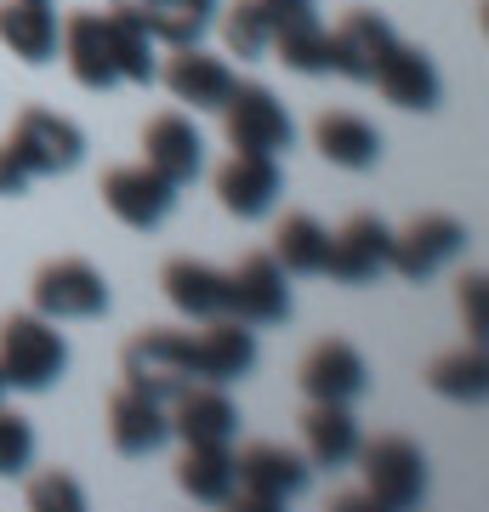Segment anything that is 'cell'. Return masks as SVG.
Instances as JSON below:
<instances>
[{
    "instance_id": "cell-1",
    "label": "cell",
    "mask_w": 489,
    "mask_h": 512,
    "mask_svg": "<svg viewBox=\"0 0 489 512\" xmlns=\"http://www.w3.org/2000/svg\"><path fill=\"white\" fill-rule=\"evenodd\" d=\"M256 365V336L239 319H205V330H143L126 342V387H143L154 399H171L188 382H239Z\"/></svg>"
},
{
    "instance_id": "cell-2",
    "label": "cell",
    "mask_w": 489,
    "mask_h": 512,
    "mask_svg": "<svg viewBox=\"0 0 489 512\" xmlns=\"http://www.w3.org/2000/svg\"><path fill=\"white\" fill-rule=\"evenodd\" d=\"M69 348L46 313H6L0 319V382L18 393H46L63 376Z\"/></svg>"
},
{
    "instance_id": "cell-3",
    "label": "cell",
    "mask_w": 489,
    "mask_h": 512,
    "mask_svg": "<svg viewBox=\"0 0 489 512\" xmlns=\"http://www.w3.org/2000/svg\"><path fill=\"white\" fill-rule=\"evenodd\" d=\"M364 461V495L387 512H404L416 507L421 495H427V456H421L416 439H404V433H387V439H370L359 444Z\"/></svg>"
},
{
    "instance_id": "cell-4",
    "label": "cell",
    "mask_w": 489,
    "mask_h": 512,
    "mask_svg": "<svg viewBox=\"0 0 489 512\" xmlns=\"http://www.w3.org/2000/svg\"><path fill=\"white\" fill-rule=\"evenodd\" d=\"M308 490V461L285 444H245L234 456V507L245 512H273L279 501Z\"/></svg>"
},
{
    "instance_id": "cell-5",
    "label": "cell",
    "mask_w": 489,
    "mask_h": 512,
    "mask_svg": "<svg viewBox=\"0 0 489 512\" xmlns=\"http://www.w3.org/2000/svg\"><path fill=\"white\" fill-rule=\"evenodd\" d=\"M222 137H228V148L234 154H285L290 148V114L285 103L268 92V86H256V80H245L234 92L222 97Z\"/></svg>"
},
{
    "instance_id": "cell-6",
    "label": "cell",
    "mask_w": 489,
    "mask_h": 512,
    "mask_svg": "<svg viewBox=\"0 0 489 512\" xmlns=\"http://www.w3.org/2000/svg\"><path fill=\"white\" fill-rule=\"evenodd\" d=\"M29 291H35V313H46V319H97V313L109 308L103 274H97L91 262H80V256L46 262Z\"/></svg>"
},
{
    "instance_id": "cell-7",
    "label": "cell",
    "mask_w": 489,
    "mask_h": 512,
    "mask_svg": "<svg viewBox=\"0 0 489 512\" xmlns=\"http://www.w3.org/2000/svg\"><path fill=\"white\" fill-rule=\"evenodd\" d=\"M6 143L18 148V160L29 165L35 177L74 171V165H80V154H86L80 126H74V120H63V114H52V109H23L18 120H12V137H6Z\"/></svg>"
},
{
    "instance_id": "cell-8",
    "label": "cell",
    "mask_w": 489,
    "mask_h": 512,
    "mask_svg": "<svg viewBox=\"0 0 489 512\" xmlns=\"http://www.w3.org/2000/svg\"><path fill=\"white\" fill-rule=\"evenodd\" d=\"M228 319H239V325H279V319H290L285 268L273 262V251H251L239 256V268H228Z\"/></svg>"
},
{
    "instance_id": "cell-9",
    "label": "cell",
    "mask_w": 489,
    "mask_h": 512,
    "mask_svg": "<svg viewBox=\"0 0 489 512\" xmlns=\"http://www.w3.org/2000/svg\"><path fill=\"white\" fill-rule=\"evenodd\" d=\"M461 245H467V228H461L455 217L427 211V217H416L410 228L393 234V245H387V268H393L399 279H433Z\"/></svg>"
},
{
    "instance_id": "cell-10",
    "label": "cell",
    "mask_w": 489,
    "mask_h": 512,
    "mask_svg": "<svg viewBox=\"0 0 489 512\" xmlns=\"http://www.w3.org/2000/svg\"><path fill=\"white\" fill-rule=\"evenodd\" d=\"M103 205L126 228H160L171 217V205H177V188L165 183L154 165H114L103 177Z\"/></svg>"
},
{
    "instance_id": "cell-11",
    "label": "cell",
    "mask_w": 489,
    "mask_h": 512,
    "mask_svg": "<svg viewBox=\"0 0 489 512\" xmlns=\"http://www.w3.org/2000/svg\"><path fill=\"white\" fill-rule=\"evenodd\" d=\"M165 416L182 444H228L239 433V410L217 382H188L182 393H171Z\"/></svg>"
},
{
    "instance_id": "cell-12",
    "label": "cell",
    "mask_w": 489,
    "mask_h": 512,
    "mask_svg": "<svg viewBox=\"0 0 489 512\" xmlns=\"http://www.w3.org/2000/svg\"><path fill=\"white\" fill-rule=\"evenodd\" d=\"M279 188H285L279 154H234V160L217 171V200H222V211H234V217H245V222L268 217L273 200H279Z\"/></svg>"
},
{
    "instance_id": "cell-13",
    "label": "cell",
    "mask_w": 489,
    "mask_h": 512,
    "mask_svg": "<svg viewBox=\"0 0 489 512\" xmlns=\"http://www.w3.org/2000/svg\"><path fill=\"white\" fill-rule=\"evenodd\" d=\"M387 245H393V228L381 217H353L342 234H330L325 274L336 285H370L387 268Z\"/></svg>"
},
{
    "instance_id": "cell-14",
    "label": "cell",
    "mask_w": 489,
    "mask_h": 512,
    "mask_svg": "<svg viewBox=\"0 0 489 512\" xmlns=\"http://www.w3.org/2000/svg\"><path fill=\"white\" fill-rule=\"evenodd\" d=\"M364 359L353 342H342V336H330V342H313L308 359H302V370H296V382H302V393L308 399H330V404H353L364 393Z\"/></svg>"
},
{
    "instance_id": "cell-15",
    "label": "cell",
    "mask_w": 489,
    "mask_h": 512,
    "mask_svg": "<svg viewBox=\"0 0 489 512\" xmlns=\"http://www.w3.org/2000/svg\"><path fill=\"white\" fill-rule=\"evenodd\" d=\"M143 165H154L171 188L194 183L205 165V143H200V131H194V120L188 114H154L143 131Z\"/></svg>"
},
{
    "instance_id": "cell-16",
    "label": "cell",
    "mask_w": 489,
    "mask_h": 512,
    "mask_svg": "<svg viewBox=\"0 0 489 512\" xmlns=\"http://www.w3.org/2000/svg\"><path fill=\"white\" fill-rule=\"evenodd\" d=\"M109 439L120 456H154L165 439H171V416L165 404L143 387H120L109 399Z\"/></svg>"
},
{
    "instance_id": "cell-17",
    "label": "cell",
    "mask_w": 489,
    "mask_h": 512,
    "mask_svg": "<svg viewBox=\"0 0 489 512\" xmlns=\"http://www.w3.org/2000/svg\"><path fill=\"white\" fill-rule=\"evenodd\" d=\"M393 23L381 12H347L336 29H330V69L347 74V80H370L376 63L393 52Z\"/></svg>"
},
{
    "instance_id": "cell-18",
    "label": "cell",
    "mask_w": 489,
    "mask_h": 512,
    "mask_svg": "<svg viewBox=\"0 0 489 512\" xmlns=\"http://www.w3.org/2000/svg\"><path fill=\"white\" fill-rule=\"evenodd\" d=\"M268 46L296 74H330V29L313 18V6L268 12Z\"/></svg>"
},
{
    "instance_id": "cell-19",
    "label": "cell",
    "mask_w": 489,
    "mask_h": 512,
    "mask_svg": "<svg viewBox=\"0 0 489 512\" xmlns=\"http://www.w3.org/2000/svg\"><path fill=\"white\" fill-rule=\"evenodd\" d=\"M165 296L182 319H222L228 313V274H217L211 262H194V256H171L160 274Z\"/></svg>"
},
{
    "instance_id": "cell-20",
    "label": "cell",
    "mask_w": 489,
    "mask_h": 512,
    "mask_svg": "<svg viewBox=\"0 0 489 512\" xmlns=\"http://www.w3.org/2000/svg\"><path fill=\"white\" fill-rule=\"evenodd\" d=\"M381 86V97L387 103H399V109H438V69H433V57L416 52V46H399L393 40V52L376 63V74H370Z\"/></svg>"
},
{
    "instance_id": "cell-21",
    "label": "cell",
    "mask_w": 489,
    "mask_h": 512,
    "mask_svg": "<svg viewBox=\"0 0 489 512\" xmlns=\"http://www.w3.org/2000/svg\"><path fill=\"white\" fill-rule=\"evenodd\" d=\"M57 12L52 0H0V46H12L23 63H52L57 57Z\"/></svg>"
},
{
    "instance_id": "cell-22",
    "label": "cell",
    "mask_w": 489,
    "mask_h": 512,
    "mask_svg": "<svg viewBox=\"0 0 489 512\" xmlns=\"http://www.w3.org/2000/svg\"><path fill=\"white\" fill-rule=\"evenodd\" d=\"M165 86L177 103L194 109H222V97L234 92V69L222 57H205L200 46H177V57L165 63Z\"/></svg>"
},
{
    "instance_id": "cell-23",
    "label": "cell",
    "mask_w": 489,
    "mask_h": 512,
    "mask_svg": "<svg viewBox=\"0 0 489 512\" xmlns=\"http://www.w3.org/2000/svg\"><path fill=\"white\" fill-rule=\"evenodd\" d=\"M302 444H308L313 467H347V461L359 456V421L347 416V404L308 399V410H302Z\"/></svg>"
},
{
    "instance_id": "cell-24",
    "label": "cell",
    "mask_w": 489,
    "mask_h": 512,
    "mask_svg": "<svg viewBox=\"0 0 489 512\" xmlns=\"http://www.w3.org/2000/svg\"><path fill=\"white\" fill-rule=\"evenodd\" d=\"M63 57H69V74L86 86V92H109L114 80V57H109V35H103V18L97 12H74L63 23Z\"/></svg>"
},
{
    "instance_id": "cell-25",
    "label": "cell",
    "mask_w": 489,
    "mask_h": 512,
    "mask_svg": "<svg viewBox=\"0 0 489 512\" xmlns=\"http://www.w3.org/2000/svg\"><path fill=\"white\" fill-rule=\"evenodd\" d=\"M313 148L325 154L330 165H342V171H370L381 160V131L359 114H319L313 120Z\"/></svg>"
},
{
    "instance_id": "cell-26",
    "label": "cell",
    "mask_w": 489,
    "mask_h": 512,
    "mask_svg": "<svg viewBox=\"0 0 489 512\" xmlns=\"http://www.w3.org/2000/svg\"><path fill=\"white\" fill-rule=\"evenodd\" d=\"M137 18L160 46H200V35L217 23V0H137Z\"/></svg>"
},
{
    "instance_id": "cell-27",
    "label": "cell",
    "mask_w": 489,
    "mask_h": 512,
    "mask_svg": "<svg viewBox=\"0 0 489 512\" xmlns=\"http://www.w3.org/2000/svg\"><path fill=\"white\" fill-rule=\"evenodd\" d=\"M103 35H109V57H114V74H120V80L148 86V80L160 74V63H154V35L143 29L137 6H114V12H103Z\"/></svg>"
},
{
    "instance_id": "cell-28",
    "label": "cell",
    "mask_w": 489,
    "mask_h": 512,
    "mask_svg": "<svg viewBox=\"0 0 489 512\" xmlns=\"http://www.w3.org/2000/svg\"><path fill=\"white\" fill-rule=\"evenodd\" d=\"M177 484L182 495H194L205 507H222L234 495V450L228 444H188L177 461Z\"/></svg>"
},
{
    "instance_id": "cell-29",
    "label": "cell",
    "mask_w": 489,
    "mask_h": 512,
    "mask_svg": "<svg viewBox=\"0 0 489 512\" xmlns=\"http://www.w3.org/2000/svg\"><path fill=\"white\" fill-rule=\"evenodd\" d=\"M325 251H330V234L308 211H290L279 222V234H273V262L285 274H325Z\"/></svg>"
},
{
    "instance_id": "cell-30",
    "label": "cell",
    "mask_w": 489,
    "mask_h": 512,
    "mask_svg": "<svg viewBox=\"0 0 489 512\" xmlns=\"http://www.w3.org/2000/svg\"><path fill=\"white\" fill-rule=\"evenodd\" d=\"M427 382H433V393H444V399L478 404L489 393V359H484V348L472 342V348H461V353H444V359L427 370Z\"/></svg>"
},
{
    "instance_id": "cell-31",
    "label": "cell",
    "mask_w": 489,
    "mask_h": 512,
    "mask_svg": "<svg viewBox=\"0 0 489 512\" xmlns=\"http://www.w3.org/2000/svg\"><path fill=\"white\" fill-rule=\"evenodd\" d=\"M222 46L234 57H262L268 52V6L262 0H234L222 18Z\"/></svg>"
},
{
    "instance_id": "cell-32",
    "label": "cell",
    "mask_w": 489,
    "mask_h": 512,
    "mask_svg": "<svg viewBox=\"0 0 489 512\" xmlns=\"http://www.w3.org/2000/svg\"><path fill=\"white\" fill-rule=\"evenodd\" d=\"M29 461H35V427L12 410H0V478L23 473Z\"/></svg>"
},
{
    "instance_id": "cell-33",
    "label": "cell",
    "mask_w": 489,
    "mask_h": 512,
    "mask_svg": "<svg viewBox=\"0 0 489 512\" xmlns=\"http://www.w3.org/2000/svg\"><path fill=\"white\" fill-rule=\"evenodd\" d=\"M29 507L35 512H80L86 495H80V484H74L69 473H46V478L29 484Z\"/></svg>"
},
{
    "instance_id": "cell-34",
    "label": "cell",
    "mask_w": 489,
    "mask_h": 512,
    "mask_svg": "<svg viewBox=\"0 0 489 512\" xmlns=\"http://www.w3.org/2000/svg\"><path fill=\"white\" fill-rule=\"evenodd\" d=\"M489 279L484 274H467L461 279V319H467V330H472V342L484 336V325H489V291H484Z\"/></svg>"
},
{
    "instance_id": "cell-35",
    "label": "cell",
    "mask_w": 489,
    "mask_h": 512,
    "mask_svg": "<svg viewBox=\"0 0 489 512\" xmlns=\"http://www.w3.org/2000/svg\"><path fill=\"white\" fill-rule=\"evenodd\" d=\"M29 183H35V171L18 160V148L12 143H0V194L18 200V194H29Z\"/></svg>"
},
{
    "instance_id": "cell-36",
    "label": "cell",
    "mask_w": 489,
    "mask_h": 512,
    "mask_svg": "<svg viewBox=\"0 0 489 512\" xmlns=\"http://www.w3.org/2000/svg\"><path fill=\"white\" fill-rule=\"evenodd\" d=\"M268 12H290V6H313V0H262Z\"/></svg>"
},
{
    "instance_id": "cell-37",
    "label": "cell",
    "mask_w": 489,
    "mask_h": 512,
    "mask_svg": "<svg viewBox=\"0 0 489 512\" xmlns=\"http://www.w3.org/2000/svg\"><path fill=\"white\" fill-rule=\"evenodd\" d=\"M0 393H6V382H0Z\"/></svg>"
}]
</instances>
